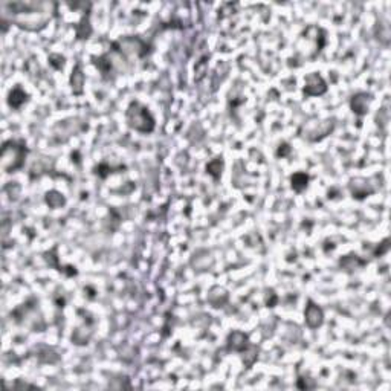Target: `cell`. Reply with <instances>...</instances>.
Listing matches in <instances>:
<instances>
[{"mask_svg":"<svg viewBox=\"0 0 391 391\" xmlns=\"http://www.w3.org/2000/svg\"><path fill=\"white\" fill-rule=\"evenodd\" d=\"M28 148L23 141H7L2 147V168L7 173L17 171L23 167Z\"/></svg>","mask_w":391,"mask_h":391,"instance_id":"cell-3","label":"cell"},{"mask_svg":"<svg viewBox=\"0 0 391 391\" xmlns=\"http://www.w3.org/2000/svg\"><path fill=\"white\" fill-rule=\"evenodd\" d=\"M269 295L266 293V306L267 307H275L277 301H278V296L274 293V290H267Z\"/></svg>","mask_w":391,"mask_h":391,"instance_id":"cell-21","label":"cell"},{"mask_svg":"<svg viewBox=\"0 0 391 391\" xmlns=\"http://www.w3.org/2000/svg\"><path fill=\"white\" fill-rule=\"evenodd\" d=\"M7 7L14 11L11 23L14 22L19 28L26 31H40L51 20L48 13H37L40 4H8Z\"/></svg>","mask_w":391,"mask_h":391,"instance_id":"cell-1","label":"cell"},{"mask_svg":"<svg viewBox=\"0 0 391 391\" xmlns=\"http://www.w3.org/2000/svg\"><path fill=\"white\" fill-rule=\"evenodd\" d=\"M222 170H223V159H222V158H216V159H213L211 162L206 165V173H208L209 176H213L216 180L220 179Z\"/></svg>","mask_w":391,"mask_h":391,"instance_id":"cell-17","label":"cell"},{"mask_svg":"<svg viewBox=\"0 0 391 391\" xmlns=\"http://www.w3.org/2000/svg\"><path fill=\"white\" fill-rule=\"evenodd\" d=\"M113 51L124 54V55H135V57H145L148 54V46L139 37H126L113 43Z\"/></svg>","mask_w":391,"mask_h":391,"instance_id":"cell-4","label":"cell"},{"mask_svg":"<svg viewBox=\"0 0 391 391\" xmlns=\"http://www.w3.org/2000/svg\"><path fill=\"white\" fill-rule=\"evenodd\" d=\"M350 191L353 194L354 199L357 200H362L365 197H368L370 194L374 193V188L371 187V184H368L367 179H362V177H356L353 179L350 182Z\"/></svg>","mask_w":391,"mask_h":391,"instance_id":"cell-6","label":"cell"},{"mask_svg":"<svg viewBox=\"0 0 391 391\" xmlns=\"http://www.w3.org/2000/svg\"><path fill=\"white\" fill-rule=\"evenodd\" d=\"M126 121L130 129L139 133H152L156 127V121L148 110L147 106H144L139 101H132L126 112Z\"/></svg>","mask_w":391,"mask_h":391,"instance_id":"cell-2","label":"cell"},{"mask_svg":"<svg viewBox=\"0 0 391 391\" xmlns=\"http://www.w3.org/2000/svg\"><path fill=\"white\" fill-rule=\"evenodd\" d=\"M26 100H28V94L20 87L13 89L10 92V97H8V103L13 109H20L26 103Z\"/></svg>","mask_w":391,"mask_h":391,"instance_id":"cell-12","label":"cell"},{"mask_svg":"<svg viewBox=\"0 0 391 391\" xmlns=\"http://www.w3.org/2000/svg\"><path fill=\"white\" fill-rule=\"evenodd\" d=\"M304 316H306V324H307V327H310V328H318V327L324 322V312H322V309H321L318 304H315L313 301H309V303H307Z\"/></svg>","mask_w":391,"mask_h":391,"instance_id":"cell-8","label":"cell"},{"mask_svg":"<svg viewBox=\"0 0 391 391\" xmlns=\"http://www.w3.org/2000/svg\"><path fill=\"white\" fill-rule=\"evenodd\" d=\"M341 267L347 269V270H353V269H359L367 264V261L360 260L357 255H345L341 261H339Z\"/></svg>","mask_w":391,"mask_h":391,"instance_id":"cell-16","label":"cell"},{"mask_svg":"<svg viewBox=\"0 0 391 391\" xmlns=\"http://www.w3.org/2000/svg\"><path fill=\"white\" fill-rule=\"evenodd\" d=\"M242 353H243V364L248 368H251L254 365V362L257 360V357H258V347L249 344V347L245 351H242Z\"/></svg>","mask_w":391,"mask_h":391,"instance_id":"cell-19","label":"cell"},{"mask_svg":"<svg viewBox=\"0 0 391 391\" xmlns=\"http://www.w3.org/2000/svg\"><path fill=\"white\" fill-rule=\"evenodd\" d=\"M303 92L306 97H319L327 92V84L319 74L313 72L306 77V86L303 89Z\"/></svg>","mask_w":391,"mask_h":391,"instance_id":"cell-5","label":"cell"},{"mask_svg":"<svg viewBox=\"0 0 391 391\" xmlns=\"http://www.w3.org/2000/svg\"><path fill=\"white\" fill-rule=\"evenodd\" d=\"M194 72H196V81H200L203 77H205V74L208 72V63H206V58H203V60H200L199 63H196V68H194Z\"/></svg>","mask_w":391,"mask_h":391,"instance_id":"cell-20","label":"cell"},{"mask_svg":"<svg viewBox=\"0 0 391 391\" xmlns=\"http://www.w3.org/2000/svg\"><path fill=\"white\" fill-rule=\"evenodd\" d=\"M95 60V65H97V68L100 69V72L103 74V77L104 78H107L109 77V74L112 72V68H113V63H112V58H110V55L109 54H106V55H101L100 58H94Z\"/></svg>","mask_w":391,"mask_h":391,"instance_id":"cell-15","label":"cell"},{"mask_svg":"<svg viewBox=\"0 0 391 391\" xmlns=\"http://www.w3.org/2000/svg\"><path fill=\"white\" fill-rule=\"evenodd\" d=\"M290 153V147L287 145V144H283V145H280V148H278V152H277V156H281V158H284L286 155H289Z\"/></svg>","mask_w":391,"mask_h":391,"instance_id":"cell-23","label":"cell"},{"mask_svg":"<svg viewBox=\"0 0 391 391\" xmlns=\"http://www.w3.org/2000/svg\"><path fill=\"white\" fill-rule=\"evenodd\" d=\"M307 184H309V176L306 173H295L292 177H290V185H292V190L295 193H303L306 188H307Z\"/></svg>","mask_w":391,"mask_h":391,"instance_id":"cell-13","label":"cell"},{"mask_svg":"<svg viewBox=\"0 0 391 391\" xmlns=\"http://www.w3.org/2000/svg\"><path fill=\"white\" fill-rule=\"evenodd\" d=\"M388 243H389V240L385 238V240H383V243H382V246L377 248V249L374 251V257H377V255L380 257V255H383L385 252H388V249H389V245H388Z\"/></svg>","mask_w":391,"mask_h":391,"instance_id":"cell-22","label":"cell"},{"mask_svg":"<svg viewBox=\"0 0 391 391\" xmlns=\"http://www.w3.org/2000/svg\"><path fill=\"white\" fill-rule=\"evenodd\" d=\"M46 203H48L51 208H60V206H63V205L66 203V199H65V196H63L62 193H58V191H49V193L46 194Z\"/></svg>","mask_w":391,"mask_h":391,"instance_id":"cell-18","label":"cell"},{"mask_svg":"<svg viewBox=\"0 0 391 391\" xmlns=\"http://www.w3.org/2000/svg\"><path fill=\"white\" fill-rule=\"evenodd\" d=\"M373 101V97L367 92H359L356 95L351 97V101H350V107L353 110V113H356L357 116H364L368 109H370V104Z\"/></svg>","mask_w":391,"mask_h":391,"instance_id":"cell-7","label":"cell"},{"mask_svg":"<svg viewBox=\"0 0 391 391\" xmlns=\"http://www.w3.org/2000/svg\"><path fill=\"white\" fill-rule=\"evenodd\" d=\"M90 34H92V26H90V20H89V13L83 16L80 25L77 26V37L80 40L89 39Z\"/></svg>","mask_w":391,"mask_h":391,"instance_id":"cell-14","label":"cell"},{"mask_svg":"<svg viewBox=\"0 0 391 391\" xmlns=\"http://www.w3.org/2000/svg\"><path fill=\"white\" fill-rule=\"evenodd\" d=\"M208 301L213 307H222L228 301V292L223 287H213L208 293Z\"/></svg>","mask_w":391,"mask_h":391,"instance_id":"cell-10","label":"cell"},{"mask_svg":"<svg viewBox=\"0 0 391 391\" xmlns=\"http://www.w3.org/2000/svg\"><path fill=\"white\" fill-rule=\"evenodd\" d=\"M71 87H72V92L75 95H81L83 94V89H84V74L80 65H77L72 71L71 75Z\"/></svg>","mask_w":391,"mask_h":391,"instance_id":"cell-11","label":"cell"},{"mask_svg":"<svg viewBox=\"0 0 391 391\" xmlns=\"http://www.w3.org/2000/svg\"><path fill=\"white\" fill-rule=\"evenodd\" d=\"M248 347H249V338H248L246 333L238 332V330H235V332L229 333V336H228V350L242 353V351H245Z\"/></svg>","mask_w":391,"mask_h":391,"instance_id":"cell-9","label":"cell"}]
</instances>
